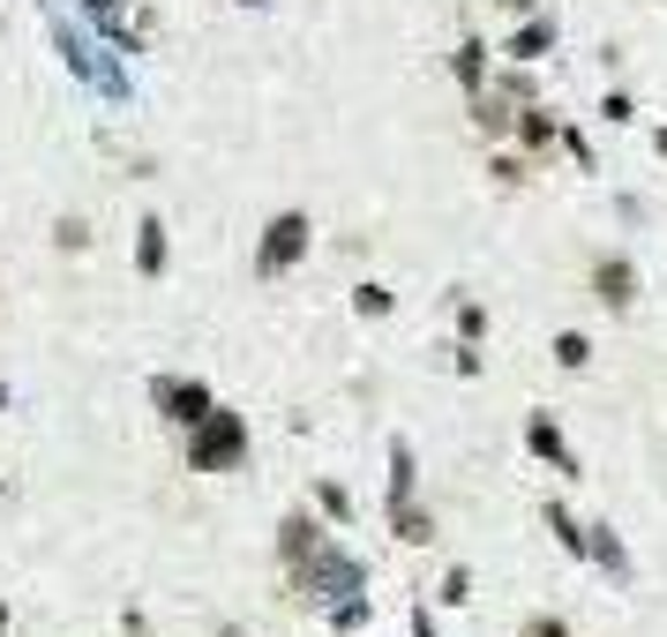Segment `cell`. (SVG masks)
I'll list each match as a JSON object with an SVG mask.
<instances>
[{"instance_id": "6da1fadb", "label": "cell", "mask_w": 667, "mask_h": 637, "mask_svg": "<svg viewBox=\"0 0 667 637\" xmlns=\"http://www.w3.org/2000/svg\"><path fill=\"white\" fill-rule=\"evenodd\" d=\"M241 443H248V435H241L233 413H210V427L196 435V466H233V458H241Z\"/></svg>"}, {"instance_id": "7a4b0ae2", "label": "cell", "mask_w": 667, "mask_h": 637, "mask_svg": "<svg viewBox=\"0 0 667 637\" xmlns=\"http://www.w3.org/2000/svg\"><path fill=\"white\" fill-rule=\"evenodd\" d=\"M300 248H308V217H278L270 241H263V270H286Z\"/></svg>"}, {"instance_id": "3957f363", "label": "cell", "mask_w": 667, "mask_h": 637, "mask_svg": "<svg viewBox=\"0 0 667 637\" xmlns=\"http://www.w3.org/2000/svg\"><path fill=\"white\" fill-rule=\"evenodd\" d=\"M158 405H166L173 421H210V405H203L196 382H158Z\"/></svg>"}, {"instance_id": "277c9868", "label": "cell", "mask_w": 667, "mask_h": 637, "mask_svg": "<svg viewBox=\"0 0 667 637\" xmlns=\"http://www.w3.org/2000/svg\"><path fill=\"white\" fill-rule=\"evenodd\" d=\"M533 450H541V458H555V466L570 472V458H563V443H555V427H547V421H533Z\"/></svg>"}, {"instance_id": "5b68a950", "label": "cell", "mask_w": 667, "mask_h": 637, "mask_svg": "<svg viewBox=\"0 0 667 637\" xmlns=\"http://www.w3.org/2000/svg\"><path fill=\"white\" fill-rule=\"evenodd\" d=\"M600 286H608V300L623 308V300H630V270H623V262H608V270H600Z\"/></svg>"}, {"instance_id": "8992f818", "label": "cell", "mask_w": 667, "mask_h": 637, "mask_svg": "<svg viewBox=\"0 0 667 637\" xmlns=\"http://www.w3.org/2000/svg\"><path fill=\"white\" fill-rule=\"evenodd\" d=\"M166 262V241H158V225H143V270H158Z\"/></svg>"}, {"instance_id": "52a82bcc", "label": "cell", "mask_w": 667, "mask_h": 637, "mask_svg": "<svg viewBox=\"0 0 667 637\" xmlns=\"http://www.w3.org/2000/svg\"><path fill=\"white\" fill-rule=\"evenodd\" d=\"M555 360H563V368H585V338H555Z\"/></svg>"}, {"instance_id": "ba28073f", "label": "cell", "mask_w": 667, "mask_h": 637, "mask_svg": "<svg viewBox=\"0 0 667 637\" xmlns=\"http://www.w3.org/2000/svg\"><path fill=\"white\" fill-rule=\"evenodd\" d=\"M533 637H570V630H563V623H541V630H533Z\"/></svg>"}, {"instance_id": "9c48e42d", "label": "cell", "mask_w": 667, "mask_h": 637, "mask_svg": "<svg viewBox=\"0 0 667 637\" xmlns=\"http://www.w3.org/2000/svg\"><path fill=\"white\" fill-rule=\"evenodd\" d=\"M0 623H8V607H0Z\"/></svg>"}, {"instance_id": "30bf717a", "label": "cell", "mask_w": 667, "mask_h": 637, "mask_svg": "<svg viewBox=\"0 0 667 637\" xmlns=\"http://www.w3.org/2000/svg\"><path fill=\"white\" fill-rule=\"evenodd\" d=\"M0 398H8V390H0Z\"/></svg>"}, {"instance_id": "8fae6325", "label": "cell", "mask_w": 667, "mask_h": 637, "mask_svg": "<svg viewBox=\"0 0 667 637\" xmlns=\"http://www.w3.org/2000/svg\"><path fill=\"white\" fill-rule=\"evenodd\" d=\"M518 8H525V0H518Z\"/></svg>"}]
</instances>
